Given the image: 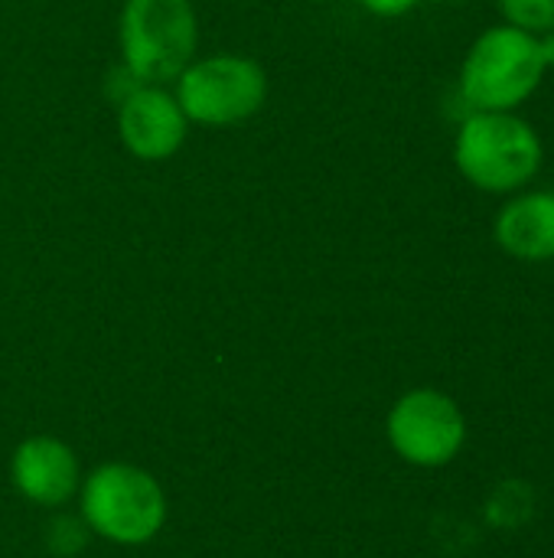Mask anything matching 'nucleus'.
Returning a JSON list of instances; mask_svg holds the SVG:
<instances>
[{"label":"nucleus","instance_id":"nucleus-1","mask_svg":"<svg viewBox=\"0 0 554 558\" xmlns=\"http://www.w3.org/2000/svg\"><path fill=\"white\" fill-rule=\"evenodd\" d=\"M554 62V33L532 36L516 26L483 29L460 62V95L470 111H516L529 101Z\"/></svg>","mask_w":554,"mask_h":558},{"label":"nucleus","instance_id":"nucleus-2","mask_svg":"<svg viewBox=\"0 0 554 558\" xmlns=\"http://www.w3.org/2000/svg\"><path fill=\"white\" fill-rule=\"evenodd\" d=\"M542 137L516 111H470L454 137L460 177L496 196L526 190L542 170Z\"/></svg>","mask_w":554,"mask_h":558},{"label":"nucleus","instance_id":"nucleus-3","mask_svg":"<svg viewBox=\"0 0 554 558\" xmlns=\"http://www.w3.org/2000/svg\"><path fill=\"white\" fill-rule=\"evenodd\" d=\"M78 517L114 546H147L167 523V494L160 481L134 464H98L78 487Z\"/></svg>","mask_w":554,"mask_h":558},{"label":"nucleus","instance_id":"nucleus-4","mask_svg":"<svg viewBox=\"0 0 554 558\" xmlns=\"http://www.w3.org/2000/svg\"><path fill=\"white\" fill-rule=\"evenodd\" d=\"M124 69L144 85L173 82L199 46V20L189 0H124L118 16Z\"/></svg>","mask_w":554,"mask_h":558},{"label":"nucleus","instance_id":"nucleus-5","mask_svg":"<svg viewBox=\"0 0 554 558\" xmlns=\"http://www.w3.org/2000/svg\"><path fill=\"white\" fill-rule=\"evenodd\" d=\"M176 101L189 124L232 128L255 118L268 101V72L258 59L216 52L193 59L176 78Z\"/></svg>","mask_w":554,"mask_h":558},{"label":"nucleus","instance_id":"nucleus-6","mask_svg":"<svg viewBox=\"0 0 554 558\" xmlns=\"http://www.w3.org/2000/svg\"><path fill=\"white\" fill-rule=\"evenodd\" d=\"M385 435L402 461L415 468H444L467 441V418L447 392L411 389L392 405Z\"/></svg>","mask_w":554,"mask_h":558},{"label":"nucleus","instance_id":"nucleus-7","mask_svg":"<svg viewBox=\"0 0 554 558\" xmlns=\"http://www.w3.org/2000/svg\"><path fill=\"white\" fill-rule=\"evenodd\" d=\"M118 134L131 157L160 163L186 144L189 121L173 92L140 82L118 101Z\"/></svg>","mask_w":554,"mask_h":558},{"label":"nucleus","instance_id":"nucleus-8","mask_svg":"<svg viewBox=\"0 0 554 558\" xmlns=\"http://www.w3.org/2000/svg\"><path fill=\"white\" fill-rule=\"evenodd\" d=\"M10 481L23 500L46 510H59L72 497H78L82 468L65 441L52 435H33L16 445L10 458Z\"/></svg>","mask_w":554,"mask_h":558},{"label":"nucleus","instance_id":"nucleus-9","mask_svg":"<svg viewBox=\"0 0 554 558\" xmlns=\"http://www.w3.org/2000/svg\"><path fill=\"white\" fill-rule=\"evenodd\" d=\"M496 245L516 262H554V193L519 190L493 219Z\"/></svg>","mask_w":554,"mask_h":558},{"label":"nucleus","instance_id":"nucleus-10","mask_svg":"<svg viewBox=\"0 0 554 558\" xmlns=\"http://www.w3.org/2000/svg\"><path fill=\"white\" fill-rule=\"evenodd\" d=\"M506 26H516L532 36L554 33V0H500Z\"/></svg>","mask_w":554,"mask_h":558},{"label":"nucleus","instance_id":"nucleus-11","mask_svg":"<svg viewBox=\"0 0 554 558\" xmlns=\"http://www.w3.org/2000/svg\"><path fill=\"white\" fill-rule=\"evenodd\" d=\"M91 539V530L85 526L82 517H69V513H56L46 523V549L56 558L78 556Z\"/></svg>","mask_w":554,"mask_h":558},{"label":"nucleus","instance_id":"nucleus-12","mask_svg":"<svg viewBox=\"0 0 554 558\" xmlns=\"http://www.w3.org/2000/svg\"><path fill=\"white\" fill-rule=\"evenodd\" d=\"M372 16H382V20H395V16H405L418 7V0H359Z\"/></svg>","mask_w":554,"mask_h":558}]
</instances>
